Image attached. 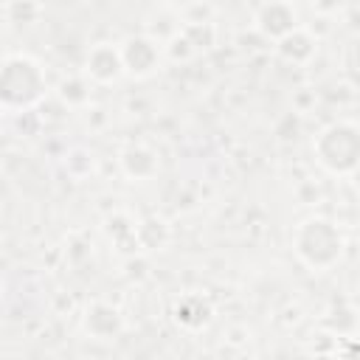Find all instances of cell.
I'll list each match as a JSON object with an SVG mask.
<instances>
[{
	"label": "cell",
	"instance_id": "obj_7",
	"mask_svg": "<svg viewBox=\"0 0 360 360\" xmlns=\"http://www.w3.org/2000/svg\"><path fill=\"white\" fill-rule=\"evenodd\" d=\"M82 326H84L87 335H93L98 340H110L124 329V318H121V312L115 307H110L104 301H96V304H90L84 309Z\"/></svg>",
	"mask_w": 360,
	"mask_h": 360
},
{
	"label": "cell",
	"instance_id": "obj_5",
	"mask_svg": "<svg viewBox=\"0 0 360 360\" xmlns=\"http://www.w3.org/2000/svg\"><path fill=\"white\" fill-rule=\"evenodd\" d=\"M253 25L267 39L278 42L281 37H287L290 31H295L301 25V17L292 3H262L253 8Z\"/></svg>",
	"mask_w": 360,
	"mask_h": 360
},
{
	"label": "cell",
	"instance_id": "obj_8",
	"mask_svg": "<svg viewBox=\"0 0 360 360\" xmlns=\"http://www.w3.org/2000/svg\"><path fill=\"white\" fill-rule=\"evenodd\" d=\"M276 51H278L281 59H287L292 65H307L318 51V39L304 25H298L295 31H290L287 37H281L276 42Z\"/></svg>",
	"mask_w": 360,
	"mask_h": 360
},
{
	"label": "cell",
	"instance_id": "obj_3",
	"mask_svg": "<svg viewBox=\"0 0 360 360\" xmlns=\"http://www.w3.org/2000/svg\"><path fill=\"white\" fill-rule=\"evenodd\" d=\"M318 163L329 174H352L357 169V155H360V138H357V124L354 121H335L323 127L312 143Z\"/></svg>",
	"mask_w": 360,
	"mask_h": 360
},
{
	"label": "cell",
	"instance_id": "obj_4",
	"mask_svg": "<svg viewBox=\"0 0 360 360\" xmlns=\"http://www.w3.org/2000/svg\"><path fill=\"white\" fill-rule=\"evenodd\" d=\"M118 53H121V68L127 76H135V79H146L152 76L160 62H163V45L149 37V34H132L127 37L121 45H118Z\"/></svg>",
	"mask_w": 360,
	"mask_h": 360
},
{
	"label": "cell",
	"instance_id": "obj_9",
	"mask_svg": "<svg viewBox=\"0 0 360 360\" xmlns=\"http://www.w3.org/2000/svg\"><path fill=\"white\" fill-rule=\"evenodd\" d=\"M121 169L129 180H149L158 174V158L143 143H129L121 149Z\"/></svg>",
	"mask_w": 360,
	"mask_h": 360
},
{
	"label": "cell",
	"instance_id": "obj_6",
	"mask_svg": "<svg viewBox=\"0 0 360 360\" xmlns=\"http://www.w3.org/2000/svg\"><path fill=\"white\" fill-rule=\"evenodd\" d=\"M84 73H87L93 82H98V84H110V82H115V79L124 73L118 45H112V42H96V45L87 51Z\"/></svg>",
	"mask_w": 360,
	"mask_h": 360
},
{
	"label": "cell",
	"instance_id": "obj_2",
	"mask_svg": "<svg viewBox=\"0 0 360 360\" xmlns=\"http://www.w3.org/2000/svg\"><path fill=\"white\" fill-rule=\"evenodd\" d=\"M343 233L326 217H309L295 225L292 250L309 270H329L343 253Z\"/></svg>",
	"mask_w": 360,
	"mask_h": 360
},
{
	"label": "cell",
	"instance_id": "obj_1",
	"mask_svg": "<svg viewBox=\"0 0 360 360\" xmlns=\"http://www.w3.org/2000/svg\"><path fill=\"white\" fill-rule=\"evenodd\" d=\"M48 93V76L42 65L28 53L0 56V110L20 112L42 101Z\"/></svg>",
	"mask_w": 360,
	"mask_h": 360
}]
</instances>
